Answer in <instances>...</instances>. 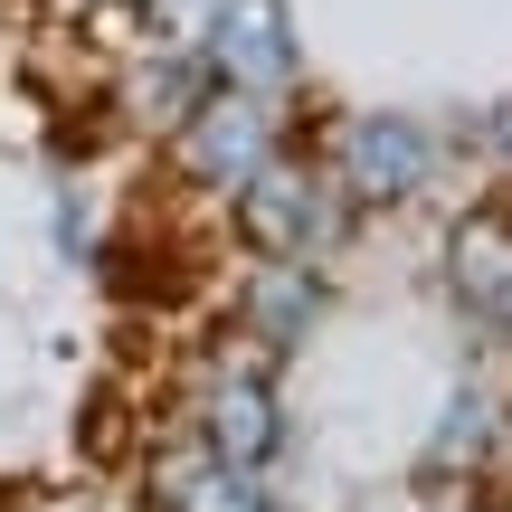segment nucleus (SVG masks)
Instances as JSON below:
<instances>
[{"instance_id":"7","label":"nucleus","mask_w":512,"mask_h":512,"mask_svg":"<svg viewBox=\"0 0 512 512\" xmlns=\"http://www.w3.org/2000/svg\"><path fill=\"white\" fill-rule=\"evenodd\" d=\"M266 446H275V399H266V380H238V370H228V380L209 389V456L256 465Z\"/></svg>"},{"instance_id":"4","label":"nucleus","mask_w":512,"mask_h":512,"mask_svg":"<svg viewBox=\"0 0 512 512\" xmlns=\"http://www.w3.org/2000/svg\"><path fill=\"white\" fill-rule=\"evenodd\" d=\"M200 57L219 86H247V95H285L294 86V19L285 0H219L200 29Z\"/></svg>"},{"instance_id":"8","label":"nucleus","mask_w":512,"mask_h":512,"mask_svg":"<svg viewBox=\"0 0 512 512\" xmlns=\"http://www.w3.org/2000/svg\"><path fill=\"white\" fill-rule=\"evenodd\" d=\"M484 143H494L503 162H512V105H494V124H484Z\"/></svg>"},{"instance_id":"3","label":"nucleus","mask_w":512,"mask_h":512,"mask_svg":"<svg viewBox=\"0 0 512 512\" xmlns=\"http://www.w3.org/2000/svg\"><path fill=\"white\" fill-rule=\"evenodd\" d=\"M427 171H437V133H427L418 114H351V124L332 133V181H342L361 209L418 200Z\"/></svg>"},{"instance_id":"5","label":"nucleus","mask_w":512,"mask_h":512,"mask_svg":"<svg viewBox=\"0 0 512 512\" xmlns=\"http://www.w3.org/2000/svg\"><path fill=\"white\" fill-rule=\"evenodd\" d=\"M313 313H323V285H313L304 256H266L238 285V323H247V342H266V351H294L313 332Z\"/></svg>"},{"instance_id":"1","label":"nucleus","mask_w":512,"mask_h":512,"mask_svg":"<svg viewBox=\"0 0 512 512\" xmlns=\"http://www.w3.org/2000/svg\"><path fill=\"white\" fill-rule=\"evenodd\" d=\"M228 209H238V238L256 256H304V266H323V256L351 238V219H361V200L332 181V162L313 171V162H294V152H275Z\"/></svg>"},{"instance_id":"2","label":"nucleus","mask_w":512,"mask_h":512,"mask_svg":"<svg viewBox=\"0 0 512 512\" xmlns=\"http://www.w3.org/2000/svg\"><path fill=\"white\" fill-rule=\"evenodd\" d=\"M275 152H285V114H275V95H247V86H209L200 114L171 133V171L200 181V190H228V200H238Z\"/></svg>"},{"instance_id":"6","label":"nucleus","mask_w":512,"mask_h":512,"mask_svg":"<svg viewBox=\"0 0 512 512\" xmlns=\"http://www.w3.org/2000/svg\"><path fill=\"white\" fill-rule=\"evenodd\" d=\"M219 86L209 76V57L200 48H162L152 67H133V86H124V105H133V124H152V133H181L190 114H200V95Z\"/></svg>"}]
</instances>
